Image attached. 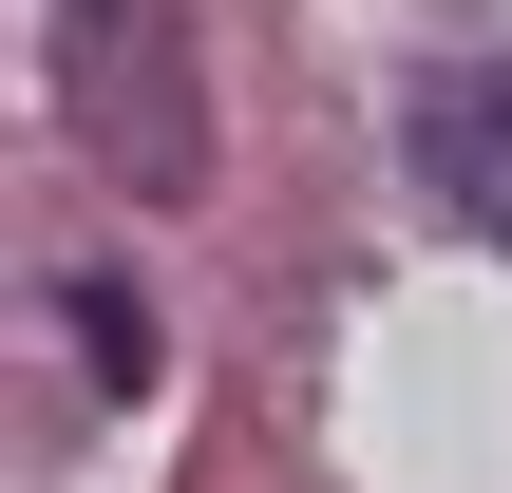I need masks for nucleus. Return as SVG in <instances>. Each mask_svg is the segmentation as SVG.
Listing matches in <instances>:
<instances>
[{
    "instance_id": "1",
    "label": "nucleus",
    "mask_w": 512,
    "mask_h": 493,
    "mask_svg": "<svg viewBox=\"0 0 512 493\" xmlns=\"http://www.w3.org/2000/svg\"><path fill=\"white\" fill-rule=\"evenodd\" d=\"M38 76H57V133H76L133 209H190V190H209V57H190V0H57Z\"/></svg>"
},
{
    "instance_id": "2",
    "label": "nucleus",
    "mask_w": 512,
    "mask_h": 493,
    "mask_svg": "<svg viewBox=\"0 0 512 493\" xmlns=\"http://www.w3.org/2000/svg\"><path fill=\"white\" fill-rule=\"evenodd\" d=\"M399 152H418V190H437V209L512 266V76H418Z\"/></svg>"
},
{
    "instance_id": "3",
    "label": "nucleus",
    "mask_w": 512,
    "mask_h": 493,
    "mask_svg": "<svg viewBox=\"0 0 512 493\" xmlns=\"http://www.w3.org/2000/svg\"><path fill=\"white\" fill-rule=\"evenodd\" d=\"M76 342H95V380H152V323H133L114 285H76Z\"/></svg>"
}]
</instances>
